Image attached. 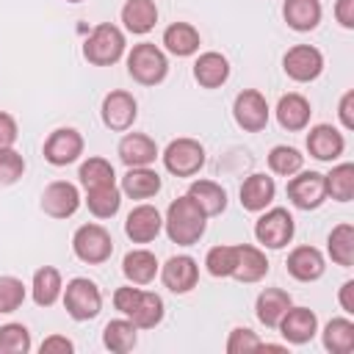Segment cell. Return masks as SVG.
<instances>
[{"label":"cell","mask_w":354,"mask_h":354,"mask_svg":"<svg viewBox=\"0 0 354 354\" xmlns=\"http://www.w3.org/2000/svg\"><path fill=\"white\" fill-rule=\"evenodd\" d=\"M337 116H340V124H343L346 130H354V91H346V94L340 97Z\"/></svg>","instance_id":"cell-46"},{"label":"cell","mask_w":354,"mask_h":354,"mask_svg":"<svg viewBox=\"0 0 354 354\" xmlns=\"http://www.w3.org/2000/svg\"><path fill=\"white\" fill-rule=\"evenodd\" d=\"M254 348H263V340L252 329L238 326V329L230 332V337H227V351L230 354H246V351H254Z\"/></svg>","instance_id":"cell-44"},{"label":"cell","mask_w":354,"mask_h":354,"mask_svg":"<svg viewBox=\"0 0 354 354\" xmlns=\"http://www.w3.org/2000/svg\"><path fill=\"white\" fill-rule=\"evenodd\" d=\"M122 22H124V28L130 33H138V36L149 33L155 28V22H158L155 0H127L122 6Z\"/></svg>","instance_id":"cell-26"},{"label":"cell","mask_w":354,"mask_h":354,"mask_svg":"<svg viewBox=\"0 0 354 354\" xmlns=\"http://www.w3.org/2000/svg\"><path fill=\"white\" fill-rule=\"evenodd\" d=\"M30 290H33V301H36L39 307H53V304L58 301V296L64 293V282H61L58 268L41 266V268L33 274Z\"/></svg>","instance_id":"cell-31"},{"label":"cell","mask_w":354,"mask_h":354,"mask_svg":"<svg viewBox=\"0 0 354 354\" xmlns=\"http://www.w3.org/2000/svg\"><path fill=\"white\" fill-rule=\"evenodd\" d=\"M127 72L141 86H158L169 72V61L160 47H155L152 41H141L127 55Z\"/></svg>","instance_id":"cell-4"},{"label":"cell","mask_w":354,"mask_h":354,"mask_svg":"<svg viewBox=\"0 0 354 354\" xmlns=\"http://www.w3.org/2000/svg\"><path fill=\"white\" fill-rule=\"evenodd\" d=\"M100 113H102L105 127L122 133V130L133 127V122L138 116V102H136V97L130 91H111V94H105Z\"/></svg>","instance_id":"cell-13"},{"label":"cell","mask_w":354,"mask_h":354,"mask_svg":"<svg viewBox=\"0 0 354 354\" xmlns=\"http://www.w3.org/2000/svg\"><path fill=\"white\" fill-rule=\"evenodd\" d=\"M340 307H343V313H348V315H354V282L348 279V282H343V288H340Z\"/></svg>","instance_id":"cell-49"},{"label":"cell","mask_w":354,"mask_h":354,"mask_svg":"<svg viewBox=\"0 0 354 354\" xmlns=\"http://www.w3.org/2000/svg\"><path fill=\"white\" fill-rule=\"evenodd\" d=\"M119 158L127 169L133 166H149L158 158V144L144 133H127L119 141Z\"/></svg>","instance_id":"cell-22"},{"label":"cell","mask_w":354,"mask_h":354,"mask_svg":"<svg viewBox=\"0 0 354 354\" xmlns=\"http://www.w3.org/2000/svg\"><path fill=\"white\" fill-rule=\"evenodd\" d=\"M64 307L75 321H91L102 310V293L91 279L75 277L64 288Z\"/></svg>","instance_id":"cell-5"},{"label":"cell","mask_w":354,"mask_h":354,"mask_svg":"<svg viewBox=\"0 0 354 354\" xmlns=\"http://www.w3.org/2000/svg\"><path fill=\"white\" fill-rule=\"evenodd\" d=\"M80 155H83V136L72 127H58L44 141V160L53 166L75 163Z\"/></svg>","instance_id":"cell-12"},{"label":"cell","mask_w":354,"mask_h":354,"mask_svg":"<svg viewBox=\"0 0 354 354\" xmlns=\"http://www.w3.org/2000/svg\"><path fill=\"white\" fill-rule=\"evenodd\" d=\"M194 77L205 88H218L230 77V61L221 53H213V50L210 53H202L196 58V64H194Z\"/></svg>","instance_id":"cell-23"},{"label":"cell","mask_w":354,"mask_h":354,"mask_svg":"<svg viewBox=\"0 0 354 354\" xmlns=\"http://www.w3.org/2000/svg\"><path fill=\"white\" fill-rule=\"evenodd\" d=\"M163 47L177 58L194 55L199 50V30L188 22H171L163 30Z\"/></svg>","instance_id":"cell-29"},{"label":"cell","mask_w":354,"mask_h":354,"mask_svg":"<svg viewBox=\"0 0 354 354\" xmlns=\"http://www.w3.org/2000/svg\"><path fill=\"white\" fill-rule=\"evenodd\" d=\"M232 116H235L238 127H243L249 133H257L268 124V102L260 91L243 88L232 102Z\"/></svg>","instance_id":"cell-11"},{"label":"cell","mask_w":354,"mask_h":354,"mask_svg":"<svg viewBox=\"0 0 354 354\" xmlns=\"http://www.w3.org/2000/svg\"><path fill=\"white\" fill-rule=\"evenodd\" d=\"M329 257L337 266L351 268L354 263V227L351 224H337L329 232Z\"/></svg>","instance_id":"cell-36"},{"label":"cell","mask_w":354,"mask_h":354,"mask_svg":"<svg viewBox=\"0 0 354 354\" xmlns=\"http://www.w3.org/2000/svg\"><path fill=\"white\" fill-rule=\"evenodd\" d=\"M274 194H277L274 177L257 171V174H249L243 180V185H241V205L246 210H252V213H260V210H266L271 205Z\"/></svg>","instance_id":"cell-19"},{"label":"cell","mask_w":354,"mask_h":354,"mask_svg":"<svg viewBox=\"0 0 354 354\" xmlns=\"http://www.w3.org/2000/svg\"><path fill=\"white\" fill-rule=\"evenodd\" d=\"M77 177H80V185H83L86 191L100 188V185H113V183H116L113 166H111L105 158H88V160H83Z\"/></svg>","instance_id":"cell-37"},{"label":"cell","mask_w":354,"mask_h":354,"mask_svg":"<svg viewBox=\"0 0 354 354\" xmlns=\"http://www.w3.org/2000/svg\"><path fill=\"white\" fill-rule=\"evenodd\" d=\"M301 166H304V155H301L299 149H293V147L279 144V147H274V149L268 152V169H271L274 174L293 177L296 171H301Z\"/></svg>","instance_id":"cell-39"},{"label":"cell","mask_w":354,"mask_h":354,"mask_svg":"<svg viewBox=\"0 0 354 354\" xmlns=\"http://www.w3.org/2000/svg\"><path fill=\"white\" fill-rule=\"evenodd\" d=\"M279 326V332H282V337L288 340V343H293V346H304V343H310L313 337H315V332H318V318H315V313L313 310H307V307H288V313L282 315V321L277 324Z\"/></svg>","instance_id":"cell-15"},{"label":"cell","mask_w":354,"mask_h":354,"mask_svg":"<svg viewBox=\"0 0 354 354\" xmlns=\"http://www.w3.org/2000/svg\"><path fill=\"white\" fill-rule=\"evenodd\" d=\"M210 277H232L235 268V246H213L205 257Z\"/></svg>","instance_id":"cell-41"},{"label":"cell","mask_w":354,"mask_h":354,"mask_svg":"<svg viewBox=\"0 0 354 354\" xmlns=\"http://www.w3.org/2000/svg\"><path fill=\"white\" fill-rule=\"evenodd\" d=\"M160 279L171 293H188L191 288H196L199 279V266L194 257L188 254H174L166 260V266L160 268Z\"/></svg>","instance_id":"cell-16"},{"label":"cell","mask_w":354,"mask_h":354,"mask_svg":"<svg viewBox=\"0 0 354 354\" xmlns=\"http://www.w3.org/2000/svg\"><path fill=\"white\" fill-rule=\"evenodd\" d=\"M163 166L174 177H191L205 166V147L194 138H174L163 149Z\"/></svg>","instance_id":"cell-7"},{"label":"cell","mask_w":354,"mask_h":354,"mask_svg":"<svg viewBox=\"0 0 354 354\" xmlns=\"http://www.w3.org/2000/svg\"><path fill=\"white\" fill-rule=\"evenodd\" d=\"M205 224H207V216L202 213V207L188 194L174 199L166 210V218H163L166 235L177 246H194L205 235Z\"/></svg>","instance_id":"cell-1"},{"label":"cell","mask_w":354,"mask_h":354,"mask_svg":"<svg viewBox=\"0 0 354 354\" xmlns=\"http://www.w3.org/2000/svg\"><path fill=\"white\" fill-rule=\"evenodd\" d=\"M282 69H285V75H288L290 80H296V83H310V80H315V77L324 72V55H321V50L313 47V44H296V47H290V50L285 53Z\"/></svg>","instance_id":"cell-9"},{"label":"cell","mask_w":354,"mask_h":354,"mask_svg":"<svg viewBox=\"0 0 354 354\" xmlns=\"http://www.w3.org/2000/svg\"><path fill=\"white\" fill-rule=\"evenodd\" d=\"M324 180H326V196L337 202H348L354 196V163H337L329 174H324Z\"/></svg>","instance_id":"cell-38"},{"label":"cell","mask_w":354,"mask_h":354,"mask_svg":"<svg viewBox=\"0 0 354 354\" xmlns=\"http://www.w3.org/2000/svg\"><path fill=\"white\" fill-rule=\"evenodd\" d=\"M282 17H285L288 28L307 33V30L318 28V22H321V3L318 0H285Z\"/></svg>","instance_id":"cell-27"},{"label":"cell","mask_w":354,"mask_h":354,"mask_svg":"<svg viewBox=\"0 0 354 354\" xmlns=\"http://www.w3.org/2000/svg\"><path fill=\"white\" fill-rule=\"evenodd\" d=\"M66 3H83V0H66Z\"/></svg>","instance_id":"cell-50"},{"label":"cell","mask_w":354,"mask_h":354,"mask_svg":"<svg viewBox=\"0 0 354 354\" xmlns=\"http://www.w3.org/2000/svg\"><path fill=\"white\" fill-rule=\"evenodd\" d=\"M0 351L3 354H25V351H30V332L22 324L0 326Z\"/></svg>","instance_id":"cell-40"},{"label":"cell","mask_w":354,"mask_h":354,"mask_svg":"<svg viewBox=\"0 0 354 354\" xmlns=\"http://www.w3.org/2000/svg\"><path fill=\"white\" fill-rule=\"evenodd\" d=\"M160 227H163V218H160L158 207H152V205L133 207L127 213V221H124V232H127V238L133 243H149V241H155L158 232H160Z\"/></svg>","instance_id":"cell-18"},{"label":"cell","mask_w":354,"mask_h":354,"mask_svg":"<svg viewBox=\"0 0 354 354\" xmlns=\"http://www.w3.org/2000/svg\"><path fill=\"white\" fill-rule=\"evenodd\" d=\"M324 348L332 354H351L354 351V324L348 318H332L324 326Z\"/></svg>","instance_id":"cell-34"},{"label":"cell","mask_w":354,"mask_h":354,"mask_svg":"<svg viewBox=\"0 0 354 354\" xmlns=\"http://www.w3.org/2000/svg\"><path fill=\"white\" fill-rule=\"evenodd\" d=\"M72 252L88 266H100L113 252V238L102 224H83L72 235Z\"/></svg>","instance_id":"cell-6"},{"label":"cell","mask_w":354,"mask_h":354,"mask_svg":"<svg viewBox=\"0 0 354 354\" xmlns=\"http://www.w3.org/2000/svg\"><path fill=\"white\" fill-rule=\"evenodd\" d=\"M136 332H138V326L130 318H116V321H108L105 324L102 343H105V348H111L116 354H124V351H130L136 346V340H138Z\"/></svg>","instance_id":"cell-33"},{"label":"cell","mask_w":354,"mask_h":354,"mask_svg":"<svg viewBox=\"0 0 354 354\" xmlns=\"http://www.w3.org/2000/svg\"><path fill=\"white\" fill-rule=\"evenodd\" d=\"M113 307L124 318H130L138 329H152L163 321V299L141 288H116Z\"/></svg>","instance_id":"cell-2"},{"label":"cell","mask_w":354,"mask_h":354,"mask_svg":"<svg viewBox=\"0 0 354 354\" xmlns=\"http://www.w3.org/2000/svg\"><path fill=\"white\" fill-rule=\"evenodd\" d=\"M310 113H313L310 102L296 91L279 97V102H277V122L285 130H304L307 122H310Z\"/></svg>","instance_id":"cell-28"},{"label":"cell","mask_w":354,"mask_h":354,"mask_svg":"<svg viewBox=\"0 0 354 354\" xmlns=\"http://www.w3.org/2000/svg\"><path fill=\"white\" fill-rule=\"evenodd\" d=\"M25 301V285L17 277H0V313H14Z\"/></svg>","instance_id":"cell-43"},{"label":"cell","mask_w":354,"mask_h":354,"mask_svg":"<svg viewBox=\"0 0 354 354\" xmlns=\"http://www.w3.org/2000/svg\"><path fill=\"white\" fill-rule=\"evenodd\" d=\"M83 55L94 66H111V64H116L124 55V33L116 25H111V22L97 25L88 33L86 44H83Z\"/></svg>","instance_id":"cell-3"},{"label":"cell","mask_w":354,"mask_h":354,"mask_svg":"<svg viewBox=\"0 0 354 354\" xmlns=\"http://www.w3.org/2000/svg\"><path fill=\"white\" fill-rule=\"evenodd\" d=\"M17 122H14V116L11 113H6V111H0V147H14V141H17Z\"/></svg>","instance_id":"cell-45"},{"label":"cell","mask_w":354,"mask_h":354,"mask_svg":"<svg viewBox=\"0 0 354 354\" xmlns=\"http://www.w3.org/2000/svg\"><path fill=\"white\" fill-rule=\"evenodd\" d=\"M346 149V138L332 124H315L307 133V152L315 160H337Z\"/></svg>","instance_id":"cell-17"},{"label":"cell","mask_w":354,"mask_h":354,"mask_svg":"<svg viewBox=\"0 0 354 354\" xmlns=\"http://www.w3.org/2000/svg\"><path fill=\"white\" fill-rule=\"evenodd\" d=\"M326 263H324V254L315 249V246H296L290 254H288V274L299 282H313L324 274Z\"/></svg>","instance_id":"cell-21"},{"label":"cell","mask_w":354,"mask_h":354,"mask_svg":"<svg viewBox=\"0 0 354 354\" xmlns=\"http://www.w3.org/2000/svg\"><path fill=\"white\" fill-rule=\"evenodd\" d=\"M86 205L97 218H111V216H116V210L122 205V191L116 188V183L91 188V191H86Z\"/></svg>","instance_id":"cell-35"},{"label":"cell","mask_w":354,"mask_h":354,"mask_svg":"<svg viewBox=\"0 0 354 354\" xmlns=\"http://www.w3.org/2000/svg\"><path fill=\"white\" fill-rule=\"evenodd\" d=\"M268 274V260L257 246L249 243H238L235 246V268L232 277L238 282H260Z\"/></svg>","instance_id":"cell-20"},{"label":"cell","mask_w":354,"mask_h":354,"mask_svg":"<svg viewBox=\"0 0 354 354\" xmlns=\"http://www.w3.org/2000/svg\"><path fill=\"white\" fill-rule=\"evenodd\" d=\"M160 191V174L152 171L149 166H133L122 177V194L130 199H149Z\"/></svg>","instance_id":"cell-25"},{"label":"cell","mask_w":354,"mask_h":354,"mask_svg":"<svg viewBox=\"0 0 354 354\" xmlns=\"http://www.w3.org/2000/svg\"><path fill=\"white\" fill-rule=\"evenodd\" d=\"M293 232H296V224H293V216H290L285 207H271V210H266V213L257 218V224H254V238H257L263 246H268V249H282V246H288L290 238H293Z\"/></svg>","instance_id":"cell-8"},{"label":"cell","mask_w":354,"mask_h":354,"mask_svg":"<svg viewBox=\"0 0 354 354\" xmlns=\"http://www.w3.org/2000/svg\"><path fill=\"white\" fill-rule=\"evenodd\" d=\"M75 346H72V340L69 337H64V335H50L47 340H41V354H55V351H61V354H69Z\"/></svg>","instance_id":"cell-47"},{"label":"cell","mask_w":354,"mask_h":354,"mask_svg":"<svg viewBox=\"0 0 354 354\" xmlns=\"http://www.w3.org/2000/svg\"><path fill=\"white\" fill-rule=\"evenodd\" d=\"M288 199L299 210H315L326 199V180L321 171H296L288 183Z\"/></svg>","instance_id":"cell-10"},{"label":"cell","mask_w":354,"mask_h":354,"mask_svg":"<svg viewBox=\"0 0 354 354\" xmlns=\"http://www.w3.org/2000/svg\"><path fill=\"white\" fill-rule=\"evenodd\" d=\"M25 174V158L14 147H0V185H11Z\"/></svg>","instance_id":"cell-42"},{"label":"cell","mask_w":354,"mask_h":354,"mask_svg":"<svg viewBox=\"0 0 354 354\" xmlns=\"http://www.w3.org/2000/svg\"><path fill=\"white\" fill-rule=\"evenodd\" d=\"M77 207H80V191H77V185H72L66 180L50 183L41 194V210L53 218H69V216H75Z\"/></svg>","instance_id":"cell-14"},{"label":"cell","mask_w":354,"mask_h":354,"mask_svg":"<svg viewBox=\"0 0 354 354\" xmlns=\"http://www.w3.org/2000/svg\"><path fill=\"white\" fill-rule=\"evenodd\" d=\"M335 17L346 30H351L354 28V0H337L335 3Z\"/></svg>","instance_id":"cell-48"},{"label":"cell","mask_w":354,"mask_h":354,"mask_svg":"<svg viewBox=\"0 0 354 354\" xmlns=\"http://www.w3.org/2000/svg\"><path fill=\"white\" fill-rule=\"evenodd\" d=\"M122 274H124L127 282H133V285H147V282H152L155 274H158V260H155V254L147 252V249H133V252H127L124 260H122Z\"/></svg>","instance_id":"cell-30"},{"label":"cell","mask_w":354,"mask_h":354,"mask_svg":"<svg viewBox=\"0 0 354 354\" xmlns=\"http://www.w3.org/2000/svg\"><path fill=\"white\" fill-rule=\"evenodd\" d=\"M290 304H293V299H290L288 290H282V288H266V290L257 296V304H254L257 321L274 329V326L282 321V315L288 313Z\"/></svg>","instance_id":"cell-24"},{"label":"cell","mask_w":354,"mask_h":354,"mask_svg":"<svg viewBox=\"0 0 354 354\" xmlns=\"http://www.w3.org/2000/svg\"><path fill=\"white\" fill-rule=\"evenodd\" d=\"M188 196L202 207L205 216H218L227 207V191L213 180H196L188 188Z\"/></svg>","instance_id":"cell-32"}]
</instances>
